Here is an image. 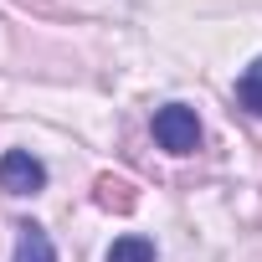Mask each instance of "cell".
<instances>
[{
  "mask_svg": "<svg viewBox=\"0 0 262 262\" xmlns=\"http://www.w3.org/2000/svg\"><path fill=\"white\" fill-rule=\"evenodd\" d=\"M11 262H57V247H52V236H47L36 221H26L21 236H16V257H11Z\"/></svg>",
  "mask_w": 262,
  "mask_h": 262,
  "instance_id": "3957f363",
  "label": "cell"
},
{
  "mask_svg": "<svg viewBox=\"0 0 262 262\" xmlns=\"http://www.w3.org/2000/svg\"><path fill=\"white\" fill-rule=\"evenodd\" d=\"M47 185V165L31 149H6L0 155V190L6 195H36Z\"/></svg>",
  "mask_w": 262,
  "mask_h": 262,
  "instance_id": "7a4b0ae2",
  "label": "cell"
},
{
  "mask_svg": "<svg viewBox=\"0 0 262 262\" xmlns=\"http://www.w3.org/2000/svg\"><path fill=\"white\" fill-rule=\"evenodd\" d=\"M236 103H242L247 113H257V118H262V57L242 72V82H236Z\"/></svg>",
  "mask_w": 262,
  "mask_h": 262,
  "instance_id": "5b68a950",
  "label": "cell"
},
{
  "mask_svg": "<svg viewBox=\"0 0 262 262\" xmlns=\"http://www.w3.org/2000/svg\"><path fill=\"white\" fill-rule=\"evenodd\" d=\"M103 262H155V242L149 236H118Z\"/></svg>",
  "mask_w": 262,
  "mask_h": 262,
  "instance_id": "277c9868",
  "label": "cell"
},
{
  "mask_svg": "<svg viewBox=\"0 0 262 262\" xmlns=\"http://www.w3.org/2000/svg\"><path fill=\"white\" fill-rule=\"evenodd\" d=\"M155 139H160V149H170V155H195V144H201V118H195V108L165 103V108L155 113Z\"/></svg>",
  "mask_w": 262,
  "mask_h": 262,
  "instance_id": "6da1fadb",
  "label": "cell"
}]
</instances>
